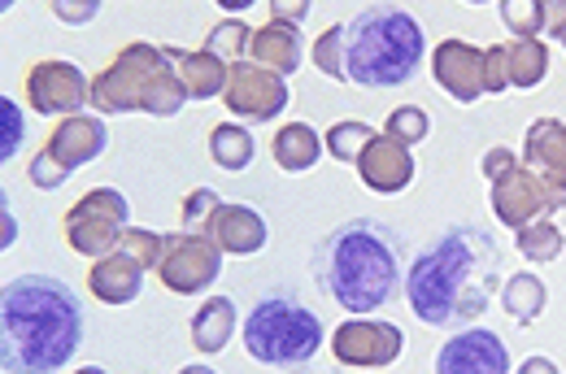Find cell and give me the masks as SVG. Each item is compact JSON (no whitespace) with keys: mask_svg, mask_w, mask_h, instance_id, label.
<instances>
[{"mask_svg":"<svg viewBox=\"0 0 566 374\" xmlns=\"http://www.w3.org/2000/svg\"><path fill=\"white\" fill-rule=\"evenodd\" d=\"M501 292V253L484 226H449L406 275V297L427 327L480 318Z\"/></svg>","mask_w":566,"mask_h":374,"instance_id":"6da1fadb","label":"cell"},{"mask_svg":"<svg viewBox=\"0 0 566 374\" xmlns=\"http://www.w3.org/2000/svg\"><path fill=\"white\" fill-rule=\"evenodd\" d=\"M83 340L78 297L53 275H18L0 297V366L4 374H53Z\"/></svg>","mask_w":566,"mask_h":374,"instance_id":"7a4b0ae2","label":"cell"},{"mask_svg":"<svg viewBox=\"0 0 566 374\" xmlns=\"http://www.w3.org/2000/svg\"><path fill=\"white\" fill-rule=\"evenodd\" d=\"M318 284L354 318L384 309L401 288V253L379 223H345L318 248Z\"/></svg>","mask_w":566,"mask_h":374,"instance_id":"3957f363","label":"cell"},{"mask_svg":"<svg viewBox=\"0 0 566 374\" xmlns=\"http://www.w3.org/2000/svg\"><path fill=\"white\" fill-rule=\"evenodd\" d=\"M427 40L406 9L379 4L349 22L345 40V83L357 87H401L419 75Z\"/></svg>","mask_w":566,"mask_h":374,"instance_id":"277c9868","label":"cell"},{"mask_svg":"<svg viewBox=\"0 0 566 374\" xmlns=\"http://www.w3.org/2000/svg\"><path fill=\"white\" fill-rule=\"evenodd\" d=\"M188 100L184 83L175 75V62L157 44H127L118 57L92 78V109L96 114H153L170 118Z\"/></svg>","mask_w":566,"mask_h":374,"instance_id":"5b68a950","label":"cell"},{"mask_svg":"<svg viewBox=\"0 0 566 374\" xmlns=\"http://www.w3.org/2000/svg\"><path fill=\"white\" fill-rule=\"evenodd\" d=\"M323 349V322L292 297H266L244 318V353L258 366L301 371Z\"/></svg>","mask_w":566,"mask_h":374,"instance_id":"8992f818","label":"cell"},{"mask_svg":"<svg viewBox=\"0 0 566 374\" xmlns=\"http://www.w3.org/2000/svg\"><path fill=\"white\" fill-rule=\"evenodd\" d=\"M132 226V205L118 188H92L83 201H74L62 218V231H66V244L78 257H109L118 253V239L123 231Z\"/></svg>","mask_w":566,"mask_h":374,"instance_id":"52a82bcc","label":"cell"},{"mask_svg":"<svg viewBox=\"0 0 566 374\" xmlns=\"http://www.w3.org/2000/svg\"><path fill=\"white\" fill-rule=\"evenodd\" d=\"M558 210H566V188H549L523 161L514 170H505L501 179H493V214L510 231H523V226L541 223Z\"/></svg>","mask_w":566,"mask_h":374,"instance_id":"ba28073f","label":"cell"},{"mask_svg":"<svg viewBox=\"0 0 566 374\" xmlns=\"http://www.w3.org/2000/svg\"><path fill=\"white\" fill-rule=\"evenodd\" d=\"M401 353H406V335L384 318H349L332 331V357L354 371H384Z\"/></svg>","mask_w":566,"mask_h":374,"instance_id":"9c48e42d","label":"cell"},{"mask_svg":"<svg viewBox=\"0 0 566 374\" xmlns=\"http://www.w3.org/2000/svg\"><path fill=\"white\" fill-rule=\"evenodd\" d=\"M218 270H222V253L213 248L210 235H192V231L166 235V257L157 266V279H161L166 292L197 297L218 279Z\"/></svg>","mask_w":566,"mask_h":374,"instance_id":"30bf717a","label":"cell"},{"mask_svg":"<svg viewBox=\"0 0 566 374\" xmlns=\"http://www.w3.org/2000/svg\"><path fill=\"white\" fill-rule=\"evenodd\" d=\"M22 100L35 114H62L71 118L83 105H92V78H83V71L74 62H35L27 78H22Z\"/></svg>","mask_w":566,"mask_h":374,"instance_id":"8fae6325","label":"cell"},{"mask_svg":"<svg viewBox=\"0 0 566 374\" xmlns=\"http://www.w3.org/2000/svg\"><path fill=\"white\" fill-rule=\"evenodd\" d=\"M287 78L275 71H262L253 62H235L227 87H222V105L235 114V118H253V122H271L287 109Z\"/></svg>","mask_w":566,"mask_h":374,"instance_id":"7c38bea8","label":"cell"},{"mask_svg":"<svg viewBox=\"0 0 566 374\" xmlns=\"http://www.w3.org/2000/svg\"><path fill=\"white\" fill-rule=\"evenodd\" d=\"M436 374H510V349L501 335L484 327L458 331L436 353Z\"/></svg>","mask_w":566,"mask_h":374,"instance_id":"4fadbf2b","label":"cell"},{"mask_svg":"<svg viewBox=\"0 0 566 374\" xmlns=\"http://www.w3.org/2000/svg\"><path fill=\"white\" fill-rule=\"evenodd\" d=\"M431 75L453 100L475 105L484 96V49L467 40H440L431 49Z\"/></svg>","mask_w":566,"mask_h":374,"instance_id":"5bb4252c","label":"cell"},{"mask_svg":"<svg viewBox=\"0 0 566 374\" xmlns=\"http://www.w3.org/2000/svg\"><path fill=\"white\" fill-rule=\"evenodd\" d=\"M357 179L379 192V196H392V192H406L415 183V157L406 145H397L392 136H375L366 152L357 157Z\"/></svg>","mask_w":566,"mask_h":374,"instance_id":"9a60e30c","label":"cell"},{"mask_svg":"<svg viewBox=\"0 0 566 374\" xmlns=\"http://www.w3.org/2000/svg\"><path fill=\"white\" fill-rule=\"evenodd\" d=\"M206 235L222 257H253V253L266 248V218L258 210L240 205V201H222L210 226H206Z\"/></svg>","mask_w":566,"mask_h":374,"instance_id":"2e32d148","label":"cell"},{"mask_svg":"<svg viewBox=\"0 0 566 374\" xmlns=\"http://www.w3.org/2000/svg\"><path fill=\"white\" fill-rule=\"evenodd\" d=\"M105 145H109V131H105V122H101L96 114H71V118L57 122V131L49 136L44 152H49L66 174H74L78 165L96 161V157L105 152Z\"/></svg>","mask_w":566,"mask_h":374,"instance_id":"e0dca14e","label":"cell"},{"mask_svg":"<svg viewBox=\"0 0 566 374\" xmlns=\"http://www.w3.org/2000/svg\"><path fill=\"white\" fill-rule=\"evenodd\" d=\"M523 165L549 188H566V122L536 118L523 140Z\"/></svg>","mask_w":566,"mask_h":374,"instance_id":"ac0fdd59","label":"cell"},{"mask_svg":"<svg viewBox=\"0 0 566 374\" xmlns=\"http://www.w3.org/2000/svg\"><path fill=\"white\" fill-rule=\"evenodd\" d=\"M140 288H144V266L132 261L127 253L101 257L92 266V275H87V292L101 300V304H132V300L140 297Z\"/></svg>","mask_w":566,"mask_h":374,"instance_id":"d6986e66","label":"cell"},{"mask_svg":"<svg viewBox=\"0 0 566 374\" xmlns=\"http://www.w3.org/2000/svg\"><path fill=\"white\" fill-rule=\"evenodd\" d=\"M249 62L262 66V71H275L283 78L296 75L301 71V31L287 26V22H266L262 31H253Z\"/></svg>","mask_w":566,"mask_h":374,"instance_id":"ffe728a7","label":"cell"},{"mask_svg":"<svg viewBox=\"0 0 566 374\" xmlns=\"http://www.w3.org/2000/svg\"><path fill=\"white\" fill-rule=\"evenodd\" d=\"M166 53H170V62H175V75H179V83H184L188 100H213V96H222L227 75H231L227 62H218V57L206 53V49H197V53L166 49Z\"/></svg>","mask_w":566,"mask_h":374,"instance_id":"44dd1931","label":"cell"},{"mask_svg":"<svg viewBox=\"0 0 566 374\" xmlns=\"http://www.w3.org/2000/svg\"><path fill=\"white\" fill-rule=\"evenodd\" d=\"M271 157L287 174H305L323 157V136L310 122H283L280 131H275V140H271Z\"/></svg>","mask_w":566,"mask_h":374,"instance_id":"7402d4cb","label":"cell"},{"mask_svg":"<svg viewBox=\"0 0 566 374\" xmlns=\"http://www.w3.org/2000/svg\"><path fill=\"white\" fill-rule=\"evenodd\" d=\"M235 335V300L210 297L197 313H192V344L201 353H222Z\"/></svg>","mask_w":566,"mask_h":374,"instance_id":"603a6c76","label":"cell"},{"mask_svg":"<svg viewBox=\"0 0 566 374\" xmlns=\"http://www.w3.org/2000/svg\"><path fill=\"white\" fill-rule=\"evenodd\" d=\"M505 71H510V87L532 92L549 78V49L545 40H514L505 44Z\"/></svg>","mask_w":566,"mask_h":374,"instance_id":"cb8c5ba5","label":"cell"},{"mask_svg":"<svg viewBox=\"0 0 566 374\" xmlns=\"http://www.w3.org/2000/svg\"><path fill=\"white\" fill-rule=\"evenodd\" d=\"M545 284H541V275H527V270H518V275H510L505 279V288H501V309L518 322V327H532L541 313H545Z\"/></svg>","mask_w":566,"mask_h":374,"instance_id":"d4e9b609","label":"cell"},{"mask_svg":"<svg viewBox=\"0 0 566 374\" xmlns=\"http://www.w3.org/2000/svg\"><path fill=\"white\" fill-rule=\"evenodd\" d=\"M253 136L244 131V127H235V122H218L210 131V157L222 165V170H231V174H240V170H249L253 165Z\"/></svg>","mask_w":566,"mask_h":374,"instance_id":"484cf974","label":"cell"},{"mask_svg":"<svg viewBox=\"0 0 566 374\" xmlns=\"http://www.w3.org/2000/svg\"><path fill=\"white\" fill-rule=\"evenodd\" d=\"M514 244H518V253H523L527 261H536V266H545V261H558V257H563V248H566L563 231L549 223V218H541V223L514 231Z\"/></svg>","mask_w":566,"mask_h":374,"instance_id":"4316f807","label":"cell"},{"mask_svg":"<svg viewBox=\"0 0 566 374\" xmlns=\"http://www.w3.org/2000/svg\"><path fill=\"white\" fill-rule=\"evenodd\" d=\"M501 22L514 31V40H541L545 31V0H501Z\"/></svg>","mask_w":566,"mask_h":374,"instance_id":"83f0119b","label":"cell"},{"mask_svg":"<svg viewBox=\"0 0 566 374\" xmlns=\"http://www.w3.org/2000/svg\"><path fill=\"white\" fill-rule=\"evenodd\" d=\"M249 44H253V31H249L244 22H235V18H222L210 31V40H206V53H213V57L227 62V66H235V62L249 53Z\"/></svg>","mask_w":566,"mask_h":374,"instance_id":"f1b7e54d","label":"cell"},{"mask_svg":"<svg viewBox=\"0 0 566 374\" xmlns=\"http://www.w3.org/2000/svg\"><path fill=\"white\" fill-rule=\"evenodd\" d=\"M375 140V131L366 127V122H357V118H345V122H336L332 131H327V140H323V149L332 152L336 161H354L366 152V145Z\"/></svg>","mask_w":566,"mask_h":374,"instance_id":"f546056e","label":"cell"},{"mask_svg":"<svg viewBox=\"0 0 566 374\" xmlns=\"http://www.w3.org/2000/svg\"><path fill=\"white\" fill-rule=\"evenodd\" d=\"M118 253H127L132 261H140L144 270H157L161 257H166V235L144 231V226H127L123 239H118Z\"/></svg>","mask_w":566,"mask_h":374,"instance_id":"4dcf8cb0","label":"cell"},{"mask_svg":"<svg viewBox=\"0 0 566 374\" xmlns=\"http://www.w3.org/2000/svg\"><path fill=\"white\" fill-rule=\"evenodd\" d=\"M384 136H392L397 145H419L431 136V118H427L419 105H401V109H392L388 114V122H384Z\"/></svg>","mask_w":566,"mask_h":374,"instance_id":"1f68e13d","label":"cell"},{"mask_svg":"<svg viewBox=\"0 0 566 374\" xmlns=\"http://www.w3.org/2000/svg\"><path fill=\"white\" fill-rule=\"evenodd\" d=\"M345 40H349V26H327L314 40V66L327 78H340V83H345Z\"/></svg>","mask_w":566,"mask_h":374,"instance_id":"d6a6232c","label":"cell"},{"mask_svg":"<svg viewBox=\"0 0 566 374\" xmlns=\"http://www.w3.org/2000/svg\"><path fill=\"white\" fill-rule=\"evenodd\" d=\"M218 205H222V196L210 192V188L188 192V201H184V226H188L192 235H206V226H210V218L218 214Z\"/></svg>","mask_w":566,"mask_h":374,"instance_id":"836d02e7","label":"cell"},{"mask_svg":"<svg viewBox=\"0 0 566 374\" xmlns=\"http://www.w3.org/2000/svg\"><path fill=\"white\" fill-rule=\"evenodd\" d=\"M18 145H22V114L9 96H0V161H13Z\"/></svg>","mask_w":566,"mask_h":374,"instance_id":"e575fe53","label":"cell"},{"mask_svg":"<svg viewBox=\"0 0 566 374\" xmlns=\"http://www.w3.org/2000/svg\"><path fill=\"white\" fill-rule=\"evenodd\" d=\"M27 174H31V183H35V188H44V192H53V188H62V183L71 179V174H66V170H62V165H57L44 149L31 157V170H27Z\"/></svg>","mask_w":566,"mask_h":374,"instance_id":"d590c367","label":"cell"},{"mask_svg":"<svg viewBox=\"0 0 566 374\" xmlns=\"http://www.w3.org/2000/svg\"><path fill=\"white\" fill-rule=\"evenodd\" d=\"M510 87V71H505V44L484 49V92H505Z\"/></svg>","mask_w":566,"mask_h":374,"instance_id":"8d00e7d4","label":"cell"},{"mask_svg":"<svg viewBox=\"0 0 566 374\" xmlns=\"http://www.w3.org/2000/svg\"><path fill=\"white\" fill-rule=\"evenodd\" d=\"M514 165H518V157H514L510 149H501V145L484 152V174H489V183H493V179H501L505 170H514Z\"/></svg>","mask_w":566,"mask_h":374,"instance_id":"74e56055","label":"cell"},{"mask_svg":"<svg viewBox=\"0 0 566 374\" xmlns=\"http://www.w3.org/2000/svg\"><path fill=\"white\" fill-rule=\"evenodd\" d=\"M96 0H83V4H71V0H53V13L62 18V22H87V18H96Z\"/></svg>","mask_w":566,"mask_h":374,"instance_id":"f35d334b","label":"cell"},{"mask_svg":"<svg viewBox=\"0 0 566 374\" xmlns=\"http://www.w3.org/2000/svg\"><path fill=\"white\" fill-rule=\"evenodd\" d=\"M545 31H549L554 40L566 35V0H545Z\"/></svg>","mask_w":566,"mask_h":374,"instance_id":"ab89813d","label":"cell"},{"mask_svg":"<svg viewBox=\"0 0 566 374\" xmlns=\"http://www.w3.org/2000/svg\"><path fill=\"white\" fill-rule=\"evenodd\" d=\"M305 13H310V4H305V0H296V4H287V0H275V4H271V22H287V26H296Z\"/></svg>","mask_w":566,"mask_h":374,"instance_id":"60d3db41","label":"cell"},{"mask_svg":"<svg viewBox=\"0 0 566 374\" xmlns=\"http://www.w3.org/2000/svg\"><path fill=\"white\" fill-rule=\"evenodd\" d=\"M514 374H563V371H558L549 357H527V362H523Z\"/></svg>","mask_w":566,"mask_h":374,"instance_id":"b9f144b4","label":"cell"},{"mask_svg":"<svg viewBox=\"0 0 566 374\" xmlns=\"http://www.w3.org/2000/svg\"><path fill=\"white\" fill-rule=\"evenodd\" d=\"M179 374H213V371H210V366H184Z\"/></svg>","mask_w":566,"mask_h":374,"instance_id":"7bdbcfd3","label":"cell"},{"mask_svg":"<svg viewBox=\"0 0 566 374\" xmlns=\"http://www.w3.org/2000/svg\"><path fill=\"white\" fill-rule=\"evenodd\" d=\"M74 374H105L101 366H83V371H74Z\"/></svg>","mask_w":566,"mask_h":374,"instance_id":"ee69618b","label":"cell"},{"mask_svg":"<svg viewBox=\"0 0 566 374\" xmlns=\"http://www.w3.org/2000/svg\"><path fill=\"white\" fill-rule=\"evenodd\" d=\"M563 49H566V35H563Z\"/></svg>","mask_w":566,"mask_h":374,"instance_id":"f6af8a7d","label":"cell"}]
</instances>
